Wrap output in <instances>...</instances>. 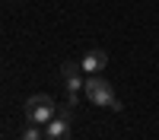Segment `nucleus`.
<instances>
[{
  "label": "nucleus",
  "instance_id": "4",
  "mask_svg": "<svg viewBox=\"0 0 159 140\" xmlns=\"http://www.w3.org/2000/svg\"><path fill=\"white\" fill-rule=\"evenodd\" d=\"M80 64H83L86 73H102L105 64H108V54H105L102 48H92V51H86V54L80 57Z\"/></svg>",
  "mask_w": 159,
  "mask_h": 140
},
{
  "label": "nucleus",
  "instance_id": "2",
  "mask_svg": "<svg viewBox=\"0 0 159 140\" xmlns=\"http://www.w3.org/2000/svg\"><path fill=\"white\" fill-rule=\"evenodd\" d=\"M83 96L92 102V105H105V108H111L115 105V89H111V83L105 80V76H99V73H89V80H86V86H83Z\"/></svg>",
  "mask_w": 159,
  "mask_h": 140
},
{
  "label": "nucleus",
  "instance_id": "5",
  "mask_svg": "<svg viewBox=\"0 0 159 140\" xmlns=\"http://www.w3.org/2000/svg\"><path fill=\"white\" fill-rule=\"evenodd\" d=\"M80 70H83V64L80 61H67L61 67V73H64V80H67V89L70 93H80V89L86 86V80H80Z\"/></svg>",
  "mask_w": 159,
  "mask_h": 140
},
{
  "label": "nucleus",
  "instance_id": "1",
  "mask_svg": "<svg viewBox=\"0 0 159 140\" xmlns=\"http://www.w3.org/2000/svg\"><path fill=\"white\" fill-rule=\"evenodd\" d=\"M25 118H29V124H48L57 118V102L51 96H32L25 99Z\"/></svg>",
  "mask_w": 159,
  "mask_h": 140
},
{
  "label": "nucleus",
  "instance_id": "6",
  "mask_svg": "<svg viewBox=\"0 0 159 140\" xmlns=\"http://www.w3.org/2000/svg\"><path fill=\"white\" fill-rule=\"evenodd\" d=\"M19 140H45V131H42V124H29L25 131H19Z\"/></svg>",
  "mask_w": 159,
  "mask_h": 140
},
{
  "label": "nucleus",
  "instance_id": "3",
  "mask_svg": "<svg viewBox=\"0 0 159 140\" xmlns=\"http://www.w3.org/2000/svg\"><path fill=\"white\" fill-rule=\"evenodd\" d=\"M70 102L57 108V118L45 124V140H70Z\"/></svg>",
  "mask_w": 159,
  "mask_h": 140
}]
</instances>
